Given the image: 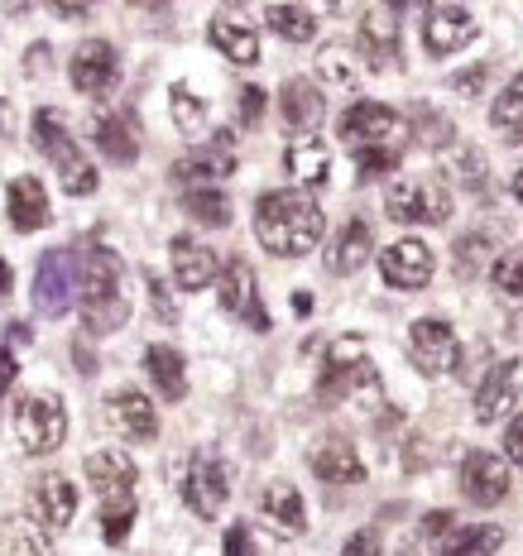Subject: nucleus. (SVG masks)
Masks as SVG:
<instances>
[{
    "label": "nucleus",
    "mask_w": 523,
    "mask_h": 556,
    "mask_svg": "<svg viewBox=\"0 0 523 556\" xmlns=\"http://www.w3.org/2000/svg\"><path fill=\"white\" fill-rule=\"evenodd\" d=\"M294 312H298V317H308V312H312V298H308V293H294Z\"/></svg>",
    "instance_id": "56"
},
{
    "label": "nucleus",
    "mask_w": 523,
    "mask_h": 556,
    "mask_svg": "<svg viewBox=\"0 0 523 556\" xmlns=\"http://www.w3.org/2000/svg\"><path fill=\"white\" fill-rule=\"evenodd\" d=\"M77 283H83V260L73 250H49L34 269V312L39 317H67L77 298Z\"/></svg>",
    "instance_id": "7"
},
{
    "label": "nucleus",
    "mask_w": 523,
    "mask_h": 556,
    "mask_svg": "<svg viewBox=\"0 0 523 556\" xmlns=\"http://www.w3.org/2000/svg\"><path fill=\"white\" fill-rule=\"evenodd\" d=\"M485 83H490V63H475V67H461L457 77H451V87L461 91V97H481Z\"/></svg>",
    "instance_id": "45"
},
{
    "label": "nucleus",
    "mask_w": 523,
    "mask_h": 556,
    "mask_svg": "<svg viewBox=\"0 0 523 556\" xmlns=\"http://www.w3.org/2000/svg\"><path fill=\"white\" fill-rule=\"evenodd\" d=\"M0 135H5V115H0Z\"/></svg>",
    "instance_id": "59"
},
{
    "label": "nucleus",
    "mask_w": 523,
    "mask_h": 556,
    "mask_svg": "<svg viewBox=\"0 0 523 556\" xmlns=\"http://www.w3.org/2000/svg\"><path fill=\"white\" fill-rule=\"evenodd\" d=\"M385 216L399 226H441L451 222V192L437 178H399L385 192Z\"/></svg>",
    "instance_id": "6"
},
{
    "label": "nucleus",
    "mask_w": 523,
    "mask_h": 556,
    "mask_svg": "<svg viewBox=\"0 0 523 556\" xmlns=\"http://www.w3.org/2000/svg\"><path fill=\"white\" fill-rule=\"evenodd\" d=\"M183 212L192 216L197 226H231V197L221 188H188L183 192Z\"/></svg>",
    "instance_id": "37"
},
{
    "label": "nucleus",
    "mask_w": 523,
    "mask_h": 556,
    "mask_svg": "<svg viewBox=\"0 0 523 556\" xmlns=\"http://www.w3.org/2000/svg\"><path fill=\"white\" fill-rule=\"evenodd\" d=\"M490 288L505 303H523V245L519 250H505L495 260V269H490Z\"/></svg>",
    "instance_id": "39"
},
{
    "label": "nucleus",
    "mask_w": 523,
    "mask_h": 556,
    "mask_svg": "<svg viewBox=\"0 0 523 556\" xmlns=\"http://www.w3.org/2000/svg\"><path fill=\"white\" fill-rule=\"evenodd\" d=\"M370 250H375V230H370L365 216H351L341 230H336V240H332V274H356L360 264L370 260Z\"/></svg>",
    "instance_id": "31"
},
{
    "label": "nucleus",
    "mask_w": 523,
    "mask_h": 556,
    "mask_svg": "<svg viewBox=\"0 0 523 556\" xmlns=\"http://www.w3.org/2000/svg\"><path fill=\"white\" fill-rule=\"evenodd\" d=\"M278 115H284L288 130L298 135H312L322 121V91L312 87V77H294V83H284L278 91Z\"/></svg>",
    "instance_id": "26"
},
{
    "label": "nucleus",
    "mask_w": 523,
    "mask_h": 556,
    "mask_svg": "<svg viewBox=\"0 0 523 556\" xmlns=\"http://www.w3.org/2000/svg\"><path fill=\"white\" fill-rule=\"evenodd\" d=\"M29 518L49 532H63L77 518V484L67 475H43L29 490Z\"/></svg>",
    "instance_id": "18"
},
{
    "label": "nucleus",
    "mask_w": 523,
    "mask_h": 556,
    "mask_svg": "<svg viewBox=\"0 0 523 556\" xmlns=\"http://www.w3.org/2000/svg\"><path fill=\"white\" fill-rule=\"evenodd\" d=\"M379 274H385L389 288H403V293H413V288H427L433 283V250L423 245V240H394V245L379 254Z\"/></svg>",
    "instance_id": "17"
},
{
    "label": "nucleus",
    "mask_w": 523,
    "mask_h": 556,
    "mask_svg": "<svg viewBox=\"0 0 523 556\" xmlns=\"http://www.w3.org/2000/svg\"><path fill=\"white\" fill-rule=\"evenodd\" d=\"M260 508H264V518L284 532V538H298V532L308 528V514H303V494L294 490L288 480H274V484H264V494H260Z\"/></svg>",
    "instance_id": "30"
},
{
    "label": "nucleus",
    "mask_w": 523,
    "mask_h": 556,
    "mask_svg": "<svg viewBox=\"0 0 523 556\" xmlns=\"http://www.w3.org/2000/svg\"><path fill=\"white\" fill-rule=\"evenodd\" d=\"M317 399L327 403V408H336V403H360V399L375 403L379 399V369L365 361L356 336H346V341L327 355V369H322V379H317Z\"/></svg>",
    "instance_id": "4"
},
{
    "label": "nucleus",
    "mask_w": 523,
    "mask_h": 556,
    "mask_svg": "<svg viewBox=\"0 0 523 556\" xmlns=\"http://www.w3.org/2000/svg\"><path fill=\"white\" fill-rule=\"evenodd\" d=\"M216 288H221V307H226L231 317L246 321L250 331H270V312L260 307V283H254V269L240 260V254H236V260H226Z\"/></svg>",
    "instance_id": "13"
},
{
    "label": "nucleus",
    "mask_w": 523,
    "mask_h": 556,
    "mask_svg": "<svg viewBox=\"0 0 523 556\" xmlns=\"http://www.w3.org/2000/svg\"><path fill=\"white\" fill-rule=\"evenodd\" d=\"M5 212H10V226L29 236V230L49 226L53 206H49V192H43V182L29 178V173H20V178L5 188Z\"/></svg>",
    "instance_id": "24"
},
{
    "label": "nucleus",
    "mask_w": 523,
    "mask_h": 556,
    "mask_svg": "<svg viewBox=\"0 0 523 556\" xmlns=\"http://www.w3.org/2000/svg\"><path fill=\"white\" fill-rule=\"evenodd\" d=\"M221 269H226V264H221V254L212 245H202V240H192V236L173 240V283H178V288L197 293V288L216 283Z\"/></svg>",
    "instance_id": "22"
},
{
    "label": "nucleus",
    "mask_w": 523,
    "mask_h": 556,
    "mask_svg": "<svg viewBox=\"0 0 523 556\" xmlns=\"http://www.w3.org/2000/svg\"><path fill=\"white\" fill-rule=\"evenodd\" d=\"M107 422L130 442H154L159 437V413L139 389H115L107 399Z\"/></svg>",
    "instance_id": "21"
},
{
    "label": "nucleus",
    "mask_w": 523,
    "mask_h": 556,
    "mask_svg": "<svg viewBox=\"0 0 523 556\" xmlns=\"http://www.w3.org/2000/svg\"><path fill=\"white\" fill-rule=\"evenodd\" d=\"M145 375L154 379L159 399H169V403L188 399V365H183V355L173 351V345H149L145 351Z\"/></svg>",
    "instance_id": "29"
},
{
    "label": "nucleus",
    "mask_w": 523,
    "mask_h": 556,
    "mask_svg": "<svg viewBox=\"0 0 523 556\" xmlns=\"http://www.w3.org/2000/svg\"><path fill=\"white\" fill-rule=\"evenodd\" d=\"M15 375H20V361H15V351H0V399H5V389L15 384Z\"/></svg>",
    "instance_id": "52"
},
{
    "label": "nucleus",
    "mask_w": 523,
    "mask_h": 556,
    "mask_svg": "<svg viewBox=\"0 0 523 556\" xmlns=\"http://www.w3.org/2000/svg\"><path fill=\"white\" fill-rule=\"evenodd\" d=\"M505 456L514 460V466H523V417H514V422L505 427Z\"/></svg>",
    "instance_id": "50"
},
{
    "label": "nucleus",
    "mask_w": 523,
    "mask_h": 556,
    "mask_svg": "<svg viewBox=\"0 0 523 556\" xmlns=\"http://www.w3.org/2000/svg\"><path fill=\"white\" fill-rule=\"evenodd\" d=\"M403 556H413V552H403Z\"/></svg>",
    "instance_id": "60"
},
{
    "label": "nucleus",
    "mask_w": 523,
    "mask_h": 556,
    "mask_svg": "<svg viewBox=\"0 0 523 556\" xmlns=\"http://www.w3.org/2000/svg\"><path fill=\"white\" fill-rule=\"evenodd\" d=\"M490 125L495 130H505V135H523V73H514V83L495 97Z\"/></svg>",
    "instance_id": "40"
},
{
    "label": "nucleus",
    "mask_w": 523,
    "mask_h": 556,
    "mask_svg": "<svg viewBox=\"0 0 523 556\" xmlns=\"http://www.w3.org/2000/svg\"><path fill=\"white\" fill-rule=\"evenodd\" d=\"M409 361H413L418 375H427V379L451 375L457 361H461L457 331H451L441 317H418L413 327H409Z\"/></svg>",
    "instance_id": "9"
},
{
    "label": "nucleus",
    "mask_w": 523,
    "mask_h": 556,
    "mask_svg": "<svg viewBox=\"0 0 523 556\" xmlns=\"http://www.w3.org/2000/svg\"><path fill=\"white\" fill-rule=\"evenodd\" d=\"M226 556H250V528L246 523L226 528Z\"/></svg>",
    "instance_id": "51"
},
{
    "label": "nucleus",
    "mask_w": 523,
    "mask_h": 556,
    "mask_svg": "<svg viewBox=\"0 0 523 556\" xmlns=\"http://www.w3.org/2000/svg\"><path fill=\"white\" fill-rule=\"evenodd\" d=\"M317 77L327 87H356L360 77H365V58L351 43H327V49L317 53Z\"/></svg>",
    "instance_id": "35"
},
{
    "label": "nucleus",
    "mask_w": 523,
    "mask_h": 556,
    "mask_svg": "<svg viewBox=\"0 0 523 556\" xmlns=\"http://www.w3.org/2000/svg\"><path fill=\"white\" fill-rule=\"evenodd\" d=\"M327 216L308 192H264L254 202V240L278 260H303L317 250Z\"/></svg>",
    "instance_id": "1"
},
{
    "label": "nucleus",
    "mask_w": 523,
    "mask_h": 556,
    "mask_svg": "<svg viewBox=\"0 0 523 556\" xmlns=\"http://www.w3.org/2000/svg\"><path fill=\"white\" fill-rule=\"evenodd\" d=\"M264 20H270V29L288 43H308L312 34H317V10L312 5H270Z\"/></svg>",
    "instance_id": "36"
},
{
    "label": "nucleus",
    "mask_w": 523,
    "mask_h": 556,
    "mask_svg": "<svg viewBox=\"0 0 523 556\" xmlns=\"http://www.w3.org/2000/svg\"><path fill=\"white\" fill-rule=\"evenodd\" d=\"M447 173L461 182V188H471V192H485L490 188V168H485V159H481V149H451L447 154Z\"/></svg>",
    "instance_id": "38"
},
{
    "label": "nucleus",
    "mask_w": 523,
    "mask_h": 556,
    "mask_svg": "<svg viewBox=\"0 0 523 556\" xmlns=\"http://www.w3.org/2000/svg\"><path fill=\"white\" fill-rule=\"evenodd\" d=\"M308 466H312V475H317L322 484H360V480H365V460H360L356 446L341 442V437L322 442V446L308 456Z\"/></svg>",
    "instance_id": "25"
},
{
    "label": "nucleus",
    "mask_w": 523,
    "mask_h": 556,
    "mask_svg": "<svg viewBox=\"0 0 523 556\" xmlns=\"http://www.w3.org/2000/svg\"><path fill=\"white\" fill-rule=\"evenodd\" d=\"M15 432H20V446L29 456H53L67 437V408L58 393H29L15 413Z\"/></svg>",
    "instance_id": "8"
},
{
    "label": "nucleus",
    "mask_w": 523,
    "mask_h": 556,
    "mask_svg": "<svg viewBox=\"0 0 523 556\" xmlns=\"http://www.w3.org/2000/svg\"><path fill=\"white\" fill-rule=\"evenodd\" d=\"M475 39V15L466 5H427L423 15V49L427 58H451Z\"/></svg>",
    "instance_id": "14"
},
{
    "label": "nucleus",
    "mask_w": 523,
    "mask_h": 556,
    "mask_svg": "<svg viewBox=\"0 0 523 556\" xmlns=\"http://www.w3.org/2000/svg\"><path fill=\"white\" fill-rule=\"evenodd\" d=\"M0 556H53V538L34 518H10L0 523Z\"/></svg>",
    "instance_id": "34"
},
{
    "label": "nucleus",
    "mask_w": 523,
    "mask_h": 556,
    "mask_svg": "<svg viewBox=\"0 0 523 556\" xmlns=\"http://www.w3.org/2000/svg\"><path fill=\"white\" fill-rule=\"evenodd\" d=\"M379 552H385V542H379L375 528H360L356 538L341 547V556H379Z\"/></svg>",
    "instance_id": "46"
},
{
    "label": "nucleus",
    "mask_w": 523,
    "mask_h": 556,
    "mask_svg": "<svg viewBox=\"0 0 523 556\" xmlns=\"http://www.w3.org/2000/svg\"><path fill=\"white\" fill-rule=\"evenodd\" d=\"M499 230L495 226H481V230H466V236L457 240V250H451V260H457V274L461 278H475L481 269H495L499 260Z\"/></svg>",
    "instance_id": "32"
},
{
    "label": "nucleus",
    "mask_w": 523,
    "mask_h": 556,
    "mask_svg": "<svg viewBox=\"0 0 523 556\" xmlns=\"http://www.w3.org/2000/svg\"><path fill=\"white\" fill-rule=\"evenodd\" d=\"M514 197H519V202H523V168L514 173Z\"/></svg>",
    "instance_id": "58"
},
{
    "label": "nucleus",
    "mask_w": 523,
    "mask_h": 556,
    "mask_svg": "<svg viewBox=\"0 0 523 556\" xmlns=\"http://www.w3.org/2000/svg\"><path fill=\"white\" fill-rule=\"evenodd\" d=\"M130 321L125 303V269L111 250H91L83 260V327L87 336H111Z\"/></svg>",
    "instance_id": "2"
},
{
    "label": "nucleus",
    "mask_w": 523,
    "mask_h": 556,
    "mask_svg": "<svg viewBox=\"0 0 523 556\" xmlns=\"http://www.w3.org/2000/svg\"><path fill=\"white\" fill-rule=\"evenodd\" d=\"M451 528H457V523H451L447 508H437V514H427V518H423V538H427V542H441Z\"/></svg>",
    "instance_id": "49"
},
{
    "label": "nucleus",
    "mask_w": 523,
    "mask_h": 556,
    "mask_svg": "<svg viewBox=\"0 0 523 556\" xmlns=\"http://www.w3.org/2000/svg\"><path fill=\"white\" fill-rule=\"evenodd\" d=\"M461 494L475 508H495L509 494V460H499L495 451H466L461 460Z\"/></svg>",
    "instance_id": "15"
},
{
    "label": "nucleus",
    "mask_w": 523,
    "mask_h": 556,
    "mask_svg": "<svg viewBox=\"0 0 523 556\" xmlns=\"http://www.w3.org/2000/svg\"><path fill=\"white\" fill-rule=\"evenodd\" d=\"M207 34H212V43L231 58V63H240V67L260 63V39H254V29L240 15H231V10H216L212 29H207Z\"/></svg>",
    "instance_id": "28"
},
{
    "label": "nucleus",
    "mask_w": 523,
    "mask_h": 556,
    "mask_svg": "<svg viewBox=\"0 0 523 556\" xmlns=\"http://www.w3.org/2000/svg\"><path fill=\"white\" fill-rule=\"evenodd\" d=\"M149 298H154V312L164 321H178V307H173V298H169V288H164V278L159 274H149Z\"/></svg>",
    "instance_id": "48"
},
{
    "label": "nucleus",
    "mask_w": 523,
    "mask_h": 556,
    "mask_svg": "<svg viewBox=\"0 0 523 556\" xmlns=\"http://www.w3.org/2000/svg\"><path fill=\"white\" fill-rule=\"evenodd\" d=\"M87 480H91V490L101 494V504H130L135 484H139V466L125 451H97V456L87 460Z\"/></svg>",
    "instance_id": "19"
},
{
    "label": "nucleus",
    "mask_w": 523,
    "mask_h": 556,
    "mask_svg": "<svg viewBox=\"0 0 523 556\" xmlns=\"http://www.w3.org/2000/svg\"><path fill=\"white\" fill-rule=\"evenodd\" d=\"M135 528V500L130 504H101V538L111 542V547H121L125 538H130Z\"/></svg>",
    "instance_id": "43"
},
{
    "label": "nucleus",
    "mask_w": 523,
    "mask_h": 556,
    "mask_svg": "<svg viewBox=\"0 0 523 556\" xmlns=\"http://www.w3.org/2000/svg\"><path fill=\"white\" fill-rule=\"evenodd\" d=\"M499 547H505V528L499 523H466L451 528L437 542V556H495Z\"/></svg>",
    "instance_id": "33"
},
{
    "label": "nucleus",
    "mask_w": 523,
    "mask_h": 556,
    "mask_svg": "<svg viewBox=\"0 0 523 556\" xmlns=\"http://www.w3.org/2000/svg\"><path fill=\"white\" fill-rule=\"evenodd\" d=\"M73 361H77V365H83V369H97V361H91V351H83V341H77V345H73Z\"/></svg>",
    "instance_id": "55"
},
{
    "label": "nucleus",
    "mask_w": 523,
    "mask_h": 556,
    "mask_svg": "<svg viewBox=\"0 0 523 556\" xmlns=\"http://www.w3.org/2000/svg\"><path fill=\"white\" fill-rule=\"evenodd\" d=\"M413 139L418 144H427V149H447L451 144V125L441 121L437 111H427V106H413Z\"/></svg>",
    "instance_id": "42"
},
{
    "label": "nucleus",
    "mask_w": 523,
    "mask_h": 556,
    "mask_svg": "<svg viewBox=\"0 0 523 556\" xmlns=\"http://www.w3.org/2000/svg\"><path fill=\"white\" fill-rule=\"evenodd\" d=\"M91 139H97V149L111 159L115 168H130L139 159V121L130 111H107L91 121Z\"/></svg>",
    "instance_id": "23"
},
{
    "label": "nucleus",
    "mask_w": 523,
    "mask_h": 556,
    "mask_svg": "<svg viewBox=\"0 0 523 556\" xmlns=\"http://www.w3.org/2000/svg\"><path fill=\"white\" fill-rule=\"evenodd\" d=\"M25 67H29V77H39V67H49V49H43V43H34L29 58H25Z\"/></svg>",
    "instance_id": "53"
},
{
    "label": "nucleus",
    "mask_w": 523,
    "mask_h": 556,
    "mask_svg": "<svg viewBox=\"0 0 523 556\" xmlns=\"http://www.w3.org/2000/svg\"><path fill=\"white\" fill-rule=\"evenodd\" d=\"M284 164H288V178L294 182H303V188H322V182L332 178V149L322 144L317 135H298L294 144H288Z\"/></svg>",
    "instance_id": "27"
},
{
    "label": "nucleus",
    "mask_w": 523,
    "mask_h": 556,
    "mask_svg": "<svg viewBox=\"0 0 523 556\" xmlns=\"http://www.w3.org/2000/svg\"><path fill=\"white\" fill-rule=\"evenodd\" d=\"M356 49H360V58H365L370 73H394V67H403L399 15H394L389 5H370V10H360Z\"/></svg>",
    "instance_id": "10"
},
{
    "label": "nucleus",
    "mask_w": 523,
    "mask_h": 556,
    "mask_svg": "<svg viewBox=\"0 0 523 556\" xmlns=\"http://www.w3.org/2000/svg\"><path fill=\"white\" fill-rule=\"evenodd\" d=\"M0 293H10V264L0 260Z\"/></svg>",
    "instance_id": "57"
},
{
    "label": "nucleus",
    "mask_w": 523,
    "mask_h": 556,
    "mask_svg": "<svg viewBox=\"0 0 523 556\" xmlns=\"http://www.w3.org/2000/svg\"><path fill=\"white\" fill-rule=\"evenodd\" d=\"M231 144H236V135L221 130L212 144L183 154L178 164H173V182H183V192H188V188H216L221 178H231V173H236V149H231Z\"/></svg>",
    "instance_id": "12"
},
{
    "label": "nucleus",
    "mask_w": 523,
    "mask_h": 556,
    "mask_svg": "<svg viewBox=\"0 0 523 556\" xmlns=\"http://www.w3.org/2000/svg\"><path fill=\"white\" fill-rule=\"evenodd\" d=\"M58 15H63V20H87L91 5H58Z\"/></svg>",
    "instance_id": "54"
},
{
    "label": "nucleus",
    "mask_w": 523,
    "mask_h": 556,
    "mask_svg": "<svg viewBox=\"0 0 523 556\" xmlns=\"http://www.w3.org/2000/svg\"><path fill=\"white\" fill-rule=\"evenodd\" d=\"M67 77H73V87L83 91V97H107L115 87V77H121V58L107 39H87L77 43L73 63H67Z\"/></svg>",
    "instance_id": "16"
},
{
    "label": "nucleus",
    "mask_w": 523,
    "mask_h": 556,
    "mask_svg": "<svg viewBox=\"0 0 523 556\" xmlns=\"http://www.w3.org/2000/svg\"><path fill=\"white\" fill-rule=\"evenodd\" d=\"M519 403V361H499L490 365V375L475 384V422H499V417H509Z\"/></svg>",
    "instance_id": "20"
},
{
    "label": "nucleus",
    "mask_w": 523,
    "mask_h": 556,
    "mask_svg": "<svg viewBox=\"0 0 523 556\" xmlns=\"http://www.w3.org/2000/svg\"><path fill=\"white\" fill-rule=\"evenodd\" d=\"M336 135L351 144V154L356 149H399L413 139L409 121L394 106H385V101H356V106H346L341 121H336Z\"/></svg>",
    "instance_id": "5"
},
{
    "label": "nucleus",
    "mask_w": 523,
    "mask_h": 556,
    "mask_svg": "<svg viewBox=\"0 0 523 556\" xmlns=\"http://www.w3.org/2000/svg\"><path fill=\"white\" fill-rule=\"evenodd\" d=\"M399 159H403V149H356V173L360 178H389L394 168H399Z\"/></svg>",
    "instance_id": "44"
},
{
    "label": "nucleus",
    "mask_w": 523,
    "mask_h": 556,
    "mask_svg": "<svg viewBox=\"0 0 523 556\" xmlns=\"http://www.w3.org/2000/svg\"><path fill=\"white\" fill-rule=\"evenodd\" d=\"M29 139H34V149H39L43 159L58 168V182H63V192H73V197H91L101 188V178H97V164L77 149V139L63 130V115H58L53 106H39L34 111V121H29Z\"/></svg>",
    "instance_id": "3"
},
{
    "label": "nucleus",
    "mask_w": 523,
    "mask_h": 556,
    "mask_svg": "<svg viewBox=\"0 0 523 556\" xmlns=\"http://www.w3.org/2000/svg\"><path fill=\"white\" fill-rule=\"evenodd\" d=\"M264 101H270V97H264L260 87H246V91H240V125H260V121H264Z\"/></svg>",
    "instance_id": "47"
},
{
    "label": "nucleus",
    "mask_w": 523,
    "mask_h": 556,
    "mask_svg": "<svg viewBox=\"0 0 523 556\" xmlns=\"http://www.w3.org/2000/svg\"><path fill=\"white\" fill-rule=\"evenodd\" d=\"M169 106H173V125H178L183 135H202V125H207V101L202 97H192V87H173L169 91Z\"/></svg>",
    "instance_id": "41"
},
{
    "label": "nucleus",
    "mask_w": 523,
    "mask_h": 556,
    "mask_svg": "<svg viewBox=\"0 0 523 556\" xmlns=\"http://www.w3.org/2000/svg\"><path fill=\"white\" fill-rule=\"evenodd\" d=\"M183 500L197 518H221V508L231 500V470L226 460L212 456V451H202V456H192L188 466V480H183Z\"/></svg>",
    "instance_id": "11"
}]
</instances>
